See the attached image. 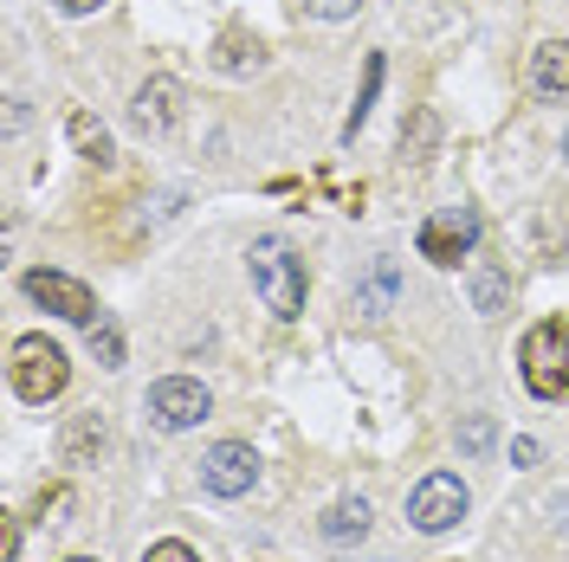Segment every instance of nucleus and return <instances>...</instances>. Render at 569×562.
<instances>
[{
  "label": "nucleus",
  "instance_id": "f257e3e1",
  "mask_svg": "<svg viewBox=\"0 0 569 562\" xmlns=\"http://www.w3.org/2000/svg\"><path fill=\"white\" fill-rule=\"evenodd\" d=\"M7 382H13V394L20 401H33V408H46V401H59L71 382V362L66 350L52 343V337H13V350H7Z\"/></svg>",
  "mask_w": 569,
  "mask_h": 562
},
{
  "label": "nucleus",
  "instance_id": "f03ea898",
  "mask_svg": "<svg viewBox=\"0 0 569 562\" xmlns=\"http://www.w3.org/2000/svg\"><path fill=\"white\" fill-rule=\"evenodd\" d=\"M518 369H525V388L537 401H569V317L537 323L518 350Z\"/></svg>",
  "mask_w": 569,
  "mask_h": 562
},
{
  "label": "nucleus",
  "instance_id": "7ed1b4c3",
  "mask_svg": "<svg viewBox=\"0 0 569 562\" xmlns=\"http://www.w3.org/2000/svg\"><path fill=\"white\" fill-rule=\"evenodd\" d=\"M252 284H259L266 311L284 317V323L305 311V259H291L279 240H259L252 247Z\"/></svg>",
  "mask_w": 569,
  "mask_h": 562
},
{
  "label": "nucleus",
  "instance_id": "20e7f679",
  "mask_svg": "<svg viewBox=\"0 0 569 562\" xmlns=\"http://www.w3.org/2000/svg\"><path fill=\"white\" fill-rule=\"evenodd\" d=\"M466 479L460 472H427L421 485H415V498H408V524L421 530V536H440V530H453L466 518Z\"/></svg>",
  "mask_w": 569,
  "mask_h": 562
},
{
  "label": "nucleus",
  "instance_id": "39448f33",
  "mask_svg": "<svg viewBox=\"0 0 569 562\" xmlns=\"http://www.w3.org/2000/svg\"><path fill=\"white\" fill-rule=\"evenodd\" d=\"M27 298H33V304H46V311L52 317H66V323H98V298H91V284H78L71 279V272H46V265H33V272H27Z\"/></svg>",
  "mask_w": 569,
  "mask_h": 562
},
{
  "label": "nucleus",
  "instance_id": "423d86ee",
  "mask_svg": "<svg viewBox=\"0 0 569 562\" xmlns=\"http://www.w3.org/2000/svg\"><path fill=\"white\" fill-rule=\"evenodd\" d=\"M208 388L201 382H188V375H169V382H156L149 388V421L162 426V433H188V426H201L208 421Z\"/></svg>",
  "mask_w": 569,
  "mask_h": 562
},
{
  "label": "nucleus",
  "instance_id": "0eeeda50",
  "mask_svg": "<svg viewBox=\"0 0 569 562\" xmlns=\"http://www.w3.org/2000/svg\"><path fill=\"white\" fill-rule=\"evenodd\" d=\"M472 247H479V213H472V208H440V213H427V227H421V259H433V265H460Z\"/></svg>",
  "mask_w": 569,
  "mask_h": 562
},
{
  "label": "nucleus",
  "instance_id": "6e6552de",
  "mask_svg": "<svg viewBox=\"0 0 569 562\" xmlns=\"http://www.w3.org/2000/svg\"><path fill=\"white\" fill-rule=\"evenodd\" d=\"M201 479H208L213 498H247L252 479H259V453H252L247 440H220V446H208V459H201Z\"/></svg>",
  "mask_w": 569,
  "mask_h": 562
},
{
  "label": "nucleus",
  "instance_id": "1a4fd4ad",
  "mask_svg": "<svg viewBox=\"0 0 569 562\" xmlns=\"http://www.w3.org/2000/svg\"><path fill=\"white\" fill-rule=\"evenodd\" d=\"M181 104H188V91H181V78H149L137 91V104H130V117H137L142 130H176L181 123Z\"/></svg>",
  "mask_w": 569,
  "mask_h": 562
},
{
  "label": "nucleus",
  "instance_id": "9d476101",
  "mask_svg": "<svg viewBox=\"0 0 569 562\" xmlns=\"http://www.w3.org/2000/svg\"><path fill=\"white\" fill-rule=\"evenodd\" d=\"M531 91L550 98V104L569 98V39H543V46L531 52Z\"/></svg>",
  "mask_w": 569,
  "mask_h": 562
},
{
  "label": "nucleus",
  "instance_id": "9b49d317",
  "mask_svg": "<svg viewBox=\"0 0 569 562\" xmlns=\"http://www.w3.org/2000/svg\"><path fill=\"white\" fill-rule=\"evenodd\" d=\"M104 446H110L104 414H71V426L59 433V459H66V465H91Z\"/></svg>",
  "mask_w": 569,
  "mask_h": 562
},
{
  "label": "nucleus",
  "instance_id": "f8f14e48",
  "mask_svg": "<svg viewBox=\"0 0 569 562\" xmlns=\"http://www.w3.org/2000/svg\"><path fill=\"white\" fill-rule=\"evenodd\" d=\"M213 66H220V71H259V66H266V46H259L247 27H227L220 46H213Z\"/></svg>",
  "mask_w": 569,
  "mask_h": 562
},
{
  "label": "nucleus",
  "instance_id": "ddd939ff",
  "mask_svg": "<svg viewBox=\"0 0 569 562\" xmlns=\"http://www.w3.org/2000/svg\"><path fill=\"white\" fill-rule=\"evenodd\" d=\"M323 536H330V543H362V536H369V504H362V498H337V504L323 511Z\"/></svg>",
  "mask_w": 569,
  "mask_h": 562
},
{
  "label": "nucleus",
  "instance_id": "4468645a",
  "mask_svg": "<svg viewBox=\"0 0 569 562\" xmlns=\"http://www.w3.org/2000/svg\"><path fill=\"white\" fill-rule=\"evenodd\" d=\"M376 91H382V52H369V66H362V91H356L350 117H343V142H356V130L369 123V104H376Z\"/></svg>",
  "mask_w": 569,
  "mask_h": 562
},
{
  "label": "nucleus",
  "instance_id": "2eb2a0df",
  "mask_svg": "<svg viewBox=\"0 0 569 562\" xmlns=\"http://www.w3.org/2000/svg\"><path fill=\"white\" fill-rule=\"evenodd\" d=\"M71 142H78V155L110 162V137H104V123H98L91 110H71Z\"/></svg>",
  "mask_w": 569,
  "mask_h": 562
},
{
  "label": "nucleus",
  "instance_id": "dca6fc26",
  "mask_svg": "<svg viewBox=\"0 0 569 562\" xmlns=\"http://www.w3.org/2000/svg\"><path fill=\"white\" fill-rule=\"evenodd\" d=\"M84 330H91V355H98V369H123V330H117L110 317L84 323Z\"/></svg>",
  "mask_w": 569,
  "mask_h": 562
},
{
  "label": "nucleus",
  "instance_id": "f3484780",
  "mask_svg": "<svg viewBox=\"0 0 569 562\" xmlns=\"http://www.w3.org/2000/svg\"><path fill=\"white\" fill-rule=\"evenodd\" d=\"M505 291H511V284H505V272H498V265H479V272H472V304H479L486 317L505 311Z\"/></svg>",
  "mask_w": 569,
  "mask_h": 562
},
{
  "label": "nucleus",
  "instance_id": "a211bd4d",
  "mask_svg": "<svg viewBox=\"0 0 569 562\" xmlns=\"http://www.w3.org/2000/svg\"><path fill=\"white\" fill-rule=\"evenodd\" d=\"M440 137V123H433V110H415V123H401V149H408V162H421L427 149Z\"/></svg>",
  "mask_w": 569,
  "mask_h": 562
},
{
  "label": "nucleus",
  "instance_id": "6ab92c4d",
  "mask_svg": "<svg viewBox=\"0 0 569 562\" xmlns=\"http://www.w3.org/2000/svg\"><path fill=\"white\" fill-rule=\"evenodd\" d=\"M142 562H201V556H194L181 536H169V543H149V556H142Z\"/></svg>",
  "mask_w": 569,
  "mask_h": 562
},
{
  "label": "nucleus",
  "instance_id": "aec40b11",
  "mask_svg": "<svg viewBox=\"0 0 569 562\" xmlns=\"http://www.w3.org/2000/svg\"><path fill=\"white\" fill-rule=\"evenodd\" d=\"M362 0H305V13H318V20H350Z\"/></svg>",
  "mask_w": 569,
  "mask_h": 562
},
{
  "label": "nucleus",
  "instance_id": "412c9836",
  "mask_svg": "<svg viewBox=\"0 0 569 562\" xmlns=\"http://www.w3.org/2000/svg\"><path fill=\"white\" fill-rule=\"evenodd\" d=\"M460 446H466V453H486V446H492V421H466Z\"/></svg>",
  "mask_w": 569,
  "mask_h": 562
},
{
  "label": "nucleus",
  "instance_id": "4be33fe9",
  "mask_svg": "<svg viewBox=\"0 0 569 562\" xmlns=\"http://www.w3.org/2000/svg\"><path fill=\"white\" fill-rule=\"evenodd\" d=\"M98 7H110V0H59V13H71V20H84V13H98Z\"/></svg>",
  "mask_w": 569,
  "mask_h": 562
},
{
  "label": "nucleus",
  "instance_id": "5701e85b",
  "mask_svg": "<svg viewBox=\"0 0 569 562\" xmlns=\"http://www.w3.org/2000/svg\"><path fill=\"white\" fill-rule=\"evenodd\" d=\"M511 459L518 465H537V440H511Z\"/></svg>",
  "mask_w": 569,
  "mask_h": 562
},
{
  "label": "nucleus",
  "instance_id": "b1692460",
  "mask_svg": "<svg viewBox=\"0 0 569 562\" xmlns=\"http://www.w3.org/2000/svg\"><path fill=\"white\" fill-rule=\"evenodd\" d=\"M66 562H98V556H66Z\"/></svg>",
  "mask_w": 569,
  "mask_h": 562
},
{
  "label": "nucleus",
  "instance_id": "393cba45",
  "mask_svg": "<svg viewBox=\"0 0 569 562\" xmlns=\"http://www.w3.org/2000/svg\"><path fill=\"white\" fill-rule=\"evenodd\" d=\"M563 155H569V130H563Z\"/></svg>",
  "mask_w": 569,
  "mask_h": 562
}]
</instances>
